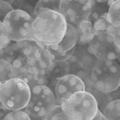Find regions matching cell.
Masks as SVG:
<instances>
[{
	"label": "cell",
	"mask_w": 120,
	"mask_h": 120,
	"mask_svg": "<svg viewBox=\"0 0 120 120\" xmlns=\"http://www.w3.org/2000/svg\"><path fill=\"white\" fill-rule=\"evenodd\" d=\"M67 23L59 12L43 10L33 17L32 36L41 46L57 45L65 35Z\"/></svg>",
	"instance_id": "6da1fadb"
},
{
	"label": "cell",
	"mask_w": 120,
	"mask_h": 120,
	"mask_svg": "<svg viewBox=\"0 0 120 120\" xmlns=\"http://www.w3.org/2000/svg\"><path fill=\"white\" fill-rule=\"evenodd\" d=\"M90 85L103 93H111L120 87V64L117 61L97 60L89 72Z\"/></svg>",
	"instance_id": "7a4b0ae2"
},
{
	"label": "cell",
	"mask_w": 120,
	"mask_h": 120,
	"mask_svg": "<svg viewBox=\"0 0 120 120\" xmlns=\"http://www.w3.org/2000/svg\"><path fill=\"white\" fill-rule=\"evenodd\" d=\"M61 107L70 120H92L99 111L94 96L85 90L72 94Z\"/></svg>",
	"instance_id": "3957f363"
},
{
	"label": "cell",
	"mask_w": 120,
	"mask_h": 120,
	"mask_svg": "<svg viewBox=\"0 0 120 120\" xmlns=\"http://www.w3.org/2000/svg\"><path fill=\"white\" fill-rule=\"evenodd\" d=\"M30 86L20 78H12L0 88V102L7 110H23L29 103Z\"/></svg>",
	"instance_id": "277c9868"
},
{
	"label": "cell",
	"mask_w": 120,
	"mask_h": 120,
	"mask_svg": "<svg viewBox=\"0 0 120 120\" xmlns=\"http://www.w3.org/2000/svg\"><path fill=\"white\" fill-rule=\"evenodd\" d=\"M33 17L20 9H13L6 15L3 26L10 42H23L34 40L32 36Z\"/></svg>",
	"instance_id": "5b68a950"
},
{
	"label": "cell",
	"mask_w": 120,
	"mask_h": 120,
	"mask_svg": "<svg viewBox=\"0 0 120 120\" xmlns=\"http://www.w3.org/2000/svg\"><path fill=\"white\" fill-rule=\"evenodd\" d=\"M31 96L29 103L23 111L30 117L43 118L47 112L52 109L56 103L54 91L47 85H35L30 88Z\"/></svg>",
	"instance_id": "8992f818"
},
{
	"label": "cell",
	"mask_w": 120,
	"mask_h": 120,
	"mask_svg": "<svg viewBox=\"0 0 120 120\" xmlns=\"http://www.w3.org/2000/svg\"><path fill=\"white\" fill-rule=\"evenodd\" d=\"M93 1L90 0H61L59 13L66 23L76 28L80 23L89 19Z\"/></svg>",
	"instance_id": "52a82bcc"
},
{
	"label": "cell",
	"mask_w": 120,
	"mask_h": 120,
	"mask_svg": "<svg viewBox=\"0 0 120 120\" xmlns=\"http://www.w3.org/2000/svg\"><path fill=\"white\" fill-rule=\"evenodd\" d=\"M88 51L97 60L120 61V50L115 46L110 34L95 35L87 46Z\"/></svg>",
	"instance_id": "ba28073f"
},
{
	"label": "cell",
	"mask_w": 120,
	"mask_h": 120,
	"mask_svg": "<svg viewBox=\"0 0 120 120\" xmlns=\"http://www.w3.org/2000/svg\"><path fill=\"white\" fill-rule=\"evenodd\" d=\"M85 90V83L75 74H66L58 78L55 82L53 91L56 97V103L61 105L66 99L79 91Z\"/></svg>",
	"instance_id": "9c48e42d"
},
{
	"label": "cell",
	"mask_w": 120,
	"mask_h": 120,
	"mask_svg": "<svg viewBox=\"0 0 120 120\" xmlns=\"http://www.w3.org/2000/svg\"><path fill=\"white\" fill-rule=\"evenodd\" d=\"M77 41H78V35H77L76 28L73 27L72 25L67 24L65 35L62 38V40L57 45L50 46V47L52 49L59 52H68L77 46Z\"/></svg>",
	"instance_id": "30bf717a"
},
{
	"label": "cell",
	"mask_w": 120,
	"mask_h": 120,
	"mask_svg": "<svg viewBox=\"0 0 120 120\" xmlns=\"http://www.w3.org/2000/svg\"><path fill=\"white\" fill-rule=\"evenodd\" d=\"M78 41L77 46H88L89 43L95 37V31L93 24L90 21H84L76 27Z\"/></svg>",
	"instance_id": "8fae6325"
},
{
	"label": "cell",
	"mask_w": 120,
	"mask_h": 120,
	"mask_svg": "<svg viewBox=\"0 0 120 120\" xmlns=\"http://www.w3.org/2000/svg\"><path fill=\"white\" fill-rule=\"evenodd\" d=\"M101 112L105 120H120V99L111 100Z\"/></svg>",
	"instance_id": "7c38bea8"
},
{
	"label": "cell",
	"mask_w": 120,
	"mask_h": 120,
	"mask_svg": "<svg viewBox=\"0 0 120 120\" xmlns=\"http://www.w3.org/2000/svg\"><path fill=\"white\" fill-rule=\"evenodd\" d=\"M12 78H15L12 63L5 58H0V82L3 84Z\"/></svg>",
	"instance_id": "4fadbf2b"
},
{
	"label": "cell",
	"mask_w": 120,
	"mask_h": 120,
	"mask_svg": "<svg viewBox=\"0 0 120 120\" xmlns=\"http://www.w3.org/2000/svg\"><path fill=\"white\" fill-rule=\"evenodd\" d=\"M107 21L113 27H120V0L112 1L107 12Z\"/></svg>",
	"instance_id": "5bb4252c"
},
{
	"label": "cell",
	"mask_w": 120,
	"mask_h": 120,
	"mask_svg": "<svg viewBox=\"0 0 120 120\" xmlns=\"http://www.w3.org/2000/svg\"><path fill=\"white\" fill-rule=\"evenodd\" d=\"M59 5L60 0H53V1H51V0H42V1H38L34 6L33 17L43 10H53L56 11V12H59Z\"/></svg>",
	"instance_id": "9a60e30c"
},
{
	"label": "cell",
	"mask_w": 120,
	"mask_h": 120,
	"mask_svg": "<svg viewBox=\"0 0 120 120\" xmlns=\"http://www.w3.org/2000/svg\"><path fill=\"white\" fill-rule=\"evenodd\" d=\"M43 120H70L63 111L61 105L55 106L47 112V114L43 117Z\"/></svg>",
	"instance_id": "2e32d148"
},
{
	"label": "cell",
	"mask_w": 120,
	"mask_h": 120,
	"mask_svg": "<svg viewBox=\"0 0 120 120\" xmlns=\"http://www.w3.org/2000/svg\"><path fill=\"white\" fill-rule=\"evenodd\" d=\"M2 120H31V118L23 110H12L7 112Z\"/></svg>",
	"instance_id": "e0dca14e"
},
{
	"label": "cell",
	"mask_w": 120,
	"mask_h": 120,
	"mask_svg": "<svg viewBox=\"0 0 120 120\" xmlns=\"http://www.w3.org/2000/svg\"><path fill=\"white\" fill-rule=\"evenodd\" d=\"M108 32H109L110 36L113 39L115 46L120 50V27H113V26L110 25Z\"/></svg>",
	"instance_id": "ac0fdd59"
},
{
	"label": "cell",
	"mask_w": 120,
	"mask_h": 120,
	"mask_svg": "<svg viewBox=\"0 0 120 120\" xmlns=\"http://www.w3.org/2000/svg\"><path fill=\"white\" fill-rule=\"evenodd\" d=\"M14 8L13 6L10 4L9 2L6 1H0V20L3 22L6 15L8 14L10 11H12Z\"/></svg>",
	"instance_id": "d6986e66"
},
{
	"label": "cell",
	"mask_w": 120,
	"mask_h": 120,
	"mask_svg": "<svg viewBox=\"0 0 120 120\" xmlns=\"http://www.w3.org/2000/svg\"><path fill=\"white\" fill-rule=\"evenodd\" d=\"M9 43H11L8 37L6 35V32L4 30V26H3V22L0 20V50L6 48V46Z\"/></svg>",
	"instance_id": "ffe728a7"
},
{
	"label": "cell",
	"mask_w": 120,
	"mask_h": 120,
	"mask_svg": "<svg viewBox=\"0 0 120 120\" xmlns=\"http://www.w3.org/2000/svg\"><path fill=\"white\" fill-rule=\"evenodd\" d=\"M92 120H105V118H104V116L102 114V112L98 111V112H97V114L95 115V117L93 118Z\"/></svg>",
	"instance_id": "44dd1931"
},
{
	"label": "cell",
	"mask_w": 120,
	"mask_h": 120,
	"mask_svg": "<svg viewBox=\"0 0 120 120\" xmlns=\"http://www.w3.org/2000/svg\"><path fill=\"white\" fill-rule=\"evenodd\" d=\"M31 120H43V118H37V117H30Z\"/></svg>",
	"instance_id": "7402d4cb"
},
{
	"label": "cell",
	"mask_w": 120,
	"mask_h": 120,
	"mask_svg": "<svg viewBox=\"0 0 120 120\" xmlns=\"http://www.w3.org/2000/svg\"><path fill=\"white\" fill-rule=\"evenodd\" d=\"M1 85H2V83H1V82H0V88H1Z\"/></svg>",
	"instance_id": "603a6c76"
}]
</instances>
